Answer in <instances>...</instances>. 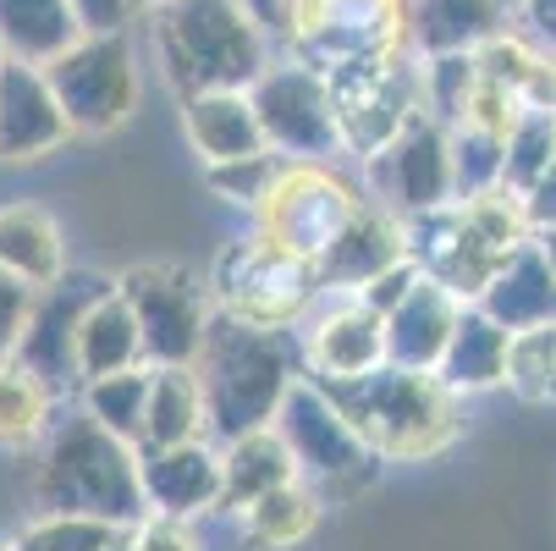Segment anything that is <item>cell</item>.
Listing matches in <instances>:
<instances>
[{
	"label": "cell",
	"instance_id": "27",
	"mask_svg": "<svg viewBox=\"0 0 556 551\" xmlns=\"http://www.w3.org/2000/svg\"><path fill=\"white\" fill-rule=\"evenodd\" d=\"M138 364H143L138 321L122 303V292L111 287L89 303L84 321H77V375L100 380V375H122V370H138Z\"/></svg>",
	"mask_w": 556,
	"mask_h": 551
},
{
	"label": "cell",
	"instance_id": "49",
	"mask_svg": "<svg viewBox=\"0 0 556 551\" xmlns=\"http://www.w3.org/2000/svg\"><path fill=\"white\" fill-rule=\"evenodd\" d=\"M105 551H138V540H132V535H127V529H122V535H116V540H111V546H105Z\"/></svg>",
	"mask_w": 556,
	"mask_h": 551
},
{
	"label": "cell",
	"instance_id": "10",
	"mask_svg": "<svg viewBox=\"0 0 556 551\" xmlns=\"http://www.w3.org/2000/svg\"><path fill=\"white\" fill-rule=\"evenodd\" d=\"M358 204L364 199L337 172H326L320 161H287L270 199L260 204V231L270 243H281L287 254L314 265L326 254V243L358 215Z\"/></svg>",
	"mask_w": 556,
	"mask_h": 551
},
{
	"label": "cell",
	"instance_id": "32",
	"mask_svg": "<svg viewBox=\"0 0 556 551\" xmlns=\"http://www.w3.org/2000/svg\"><path fill=\"white\" fill-rule=\"evenodd\" d=\"M143 403H149V364L89 380V419L127 447H138L143 436Z\"/></svg>",
	"mask_w": 556,
	"mask_h": 551
},
{
	"label": "cell",
	"instance_id": "20",
	"mask_svg": "<svg viewBox=\"0 0 556 551\" xmlns=\"http://www.w3.org/2000/svg\"><path fill=\"white\" fill-rule=\"evenodd\" d=\"M457 309L463 303L446 287L419 276L414 292L380 321L386 326V364H396V370H430L435 375V364L446 353V337L457 326Z\"/></svg>",
	"mask_w": 556,
	"mask_h": 551
},
{
	"label": "cell",
	"instance_id": "31",
	"mask_svg": "<svg viewBox=\"0 0 556 551\" xmlns=\"http://www.w3.org/2000/svg\"><path fill=\"white\" fill-rule=\"evenodd\" d=\"M55 391L23 364H0V447H34L50 425Z\"/></svg>",
	"mask_w": 556,
	"mask_h": 551
},
{
	"label": "cell",
	"instance_id": "17",
	"mask_svg": "<svg viewBox=\"0 0 556 551\" xmlns=\"http://www.w3.org/2000/svg\"><path fill=\"white\" fill-rule=\"evenodd\" d=\"M66 133L45 66L0 61V161H39Z\"/></svg>",
	"mask_w": 556,
	"mask_h": 551
},
{
	"label": "cell",
	"instance_id": "12",
	"mask_svg": "<svg viewBox=\"0 0 556 551\" xmlns=\"http://www.w3.org/2000/svg\"><path fill=\"white\" fill-rule=\"evenodd\" d=\"M116 292L138 321L143 364L149 370H166V364L188 370L199 342H204V326H210V303H204L199 281L177 265H138L122 276Z\"/></svg>",
	"mask_w": 556,
	"mask_h": 551
},
{
	"label": "cell",
	"instance_id": "1",
	"mask_svg": "<svg viewBox=\"0 0 556 551\" xmlns=\"http://www.w3.org/2000/svg\"><path fill=\"white\" fill-rule=\"evenodd\" d=\"M188 370L199 380V403H204V441L226 447L249 430L276 425V409L298 380V353L281 331L231 321V314H210L204 342Z\"/></svg>",
	"mask_w": 556,
	"mask_h": 551
},
{
	"label": "cell",
	"instance_id": "11",
	"mask_svg": "<svg viewBox=\"0 0 556 551\" xmlns=\"http://www.w3.org/2000/svg\"><path fill=\"white\" fill-rule=\"evenodd\" d=\"M249 105L260 116L265 149L292 154V161H326L331 149H342L337 116H331V89L326 72H314L303 61L265 66L249 84Z\"/></svg>",
	"mask_w": 556,
	"mask_h": 551
},
{
	"label": "cell",
	"instance_id": "52",
	"mask_svg": "<svg viewBox=\"0 0 556 551\" xmlns=\"http://www.w3.org/2000/svg\"><path fill=\"white\" fill-rule=\"evenodd\" d=\"M0 61H7V55H0Z\"/></svg>",
	"mask_w": 556,
	"mask_h": 551
},
{
	"label": "cell",
	"instance_id": "50",
	"mask_svg": "<svg viewBox=\"0 0 556 551\" xmlns=\"http://www.w3.org/2000/svg\"><path fill=\"white\" fill-rule=\"evenodd\" d=\"M132 7H161V0H132Z\"/></svg>",
	"mask_w": 556,
	"mask_h": 551
},
{
	"label": "cell",
	"instance_id": "33",
	"mask_svg": "<svg viewBox=\"0 0 556 551\" xmlns=\"http://www.w3.org/2000/svg\"><path fill=\"white\" fill-rule=\"evenodd\" d=\"M243 518H249V535L260 546H292L320 524V497H314L303 480H292V486L260 497L254 508H243Z\"/></svg>",
	"mask_w": 556,
	"mask_h": 551
},
{
	"label": "cell",
	"instance_id": "3",
	"mask_svg": "<svg viewBox=\"0 0 556 551\" xmlns=\"http://www.w3.org/2000/svg\"><path fill=\"white\" fill-rule=\"evenodd\" d=\"M34 497L45 513H77V518H100L116 529L143 524V486H138V452L100 430L89 414L66 419L34 475Z\"/></svg>",
	"mask_w": 556,
	"mask_h": 551
},
{
	"label": "cell",
	"instance_id": "15",
	"mask_svg": "<svg viewBox=\"0 0 556 551\" xmlns=\"http://www.w3.org/2000/svg\"><path fill=\"white\" fill-rule=\"evenodd\" d=\"M380 172H386V193L403 215H430L457 204V183H452V127H441L435 116H414L380 149Z\"/></svg>",
	"mask_w": 556,
	"mask_h": 551
},
{
	"label": "cell",
	"instance_id": "46",
	"mask_svg": "<svg viewBox=\"0 0 556 551\" xmlns=\"http://www.w3.org/2000/svg\"><path fill=\"white\" fill-rule=\"evenodd\" d=\"M523 17L534 23L540 45H545V50H556V0H523Z\"/></svg>",
	"mask_w": 556,
	"mask_h": 551
},
{
	"label": "cell",
	"instance_id": "4",
	"mask_svg": "<svg viewBox=\"0 0 556 551\" xmlns=\"http://www.w3.org/2000/svg\"><path fill=\"white\" fill-rule=\"evenodd\" d=\"M154 39L182 100L204 89H249L270 66L265 28L243 12V0H161Z\"/></svg>",
	"mask_w": 556,
	"mask_h": 551
},
{
	"label": "cell",
	"instance_id": "48",
	"mask_svg": "<svg viewBox=\"0 0 556 551\" xmlns=\"http://www.w3.org/2000/svg\"><path fill=\"white\" fill-rule=\"evenodd\" d=\"M534 243H540V254H545V260H551V271H556V226L534 231Z\"/></svg>",
	"mask_w": 556,
	"mask_h": 551
},
{
	"label": "cell",
	"instance_id": "23",
	"mask_svg": "<svg viewBox=\"0 0 556 551\" xmlns=\"http://www.w3.org/2000/svg\"><path fill=\"white\" fill-rule=\"evenodd\" d=\"M507 342L513 331H502L480 303H463L457 309V326L446 337V353L435 364V380L452 391H485V386H502L507 375Z\"/></svg>",
	"mask_w": 556,
	"mask_h": 551
},
{
	"label": "cell",
	"instance_id": "51",
	"mask_svg": "<svg viewBox=\"0 0 556 551\" xmlns=\"http://www.w3.org/2000/svg\"><path fill=\"white\" fill-rule=\"evenodd\" d=\"M0 551H7V546H0Z\"/></svg>",
	"mask_w": 556,
	"mask_h": 551
},
{
	"label": "cell",
	"instance_id": "39",
	"mask_svg": "<svg viewBox=\"0 0 556 551\" xmlns=\"http://www.w3.org/2000/svg\"><path fill=\"white\" fill-rule=\"evenodd\" d=\"M281 154H270V149H260V154H243V161H226V166H210V188L215 193H226L231 204H265L270 199V188H276V177H281Z\"/></svg>",
	"mask_w": 556,
	"mask_h": 551
},
{
	"label": "cell",
	"instance_id": "2",
	"mask_svg": "<svg viewBox=\"0 0 556 551\" xmlns=\"http://www.w3.org/2000/svg\"><path fill=\"white\" fill-rule=\"evenodd\" d=\"M375 458H425L457 436V398L430 370L380 364L353 380H314Z\"/></svg>",
	"mask_w": 556,
	"mask_h": 551
},
{
	"label": "cell",
	"instance_id": "5",
	"mask_svg": "<svg viewBox=\"0 0 556 551\" xmlns=\"http://www.w3.org/2000/svg\"><path fill=\"white\" fill-rule=\"evenodd\" d=\"M287 452H292V468L298 480H308L314 497H331V502H353L364 497L375 480H380V458L358 441V430L331 409V398L308 375L292 380V391L276 409V425H270Z\"/></svg>",
	"mask_w": 556,
	"mask_h": 551
},
{
	"label": "cell",
	"instance_id": "18",
	"mask_svg": "<svg viewBox=\"0 0 556 551\" xmlns=\"http://www.w3.org/2000/svg\"><path fill=\"white\" fill-rule=\"evenodd\" d=\"M396 260H408V238H403V221L375 210V204H358V215L326 243V254L314 260V276L320 287H348L358 292L364 281H375L380 271H391Z\"/></svg>",
	"mask_w": 556,
	"mask_h": 551
},
{
	"label": "cell",
	"instance_id": "26",
	"mask_svg": "<svg viewBox=\"0 0 556 551\" xmlns=\"http://www.w3.org/2000/svg\"><path fill=\"white\" fill-rule=\"evenodd\" d=\"M84 39L66 0H0V55L23 66H50Z\"/></svg>",
	"mask_w": 556,
	"mask_h": 551
},
{
	"label": "cell",
	"instance_id": "36",
	"mask_svg": "<svg viewBox=\"0 0 556 551\" xmlns=\"http://www.w3.org/2000/svg\"><path fill=\"white\" fill-rule=\"evenodd\" d=\"M473 84H480V66H473V55H425L419 66V95H425V116H435L441 127L463 122L468 111V95Z\"/></svg>",
	"mask_w": 556,
	"mask_h": 551
},
{
	"label": "cell",
	"instance_id": "40",
	"mask_svg": "<svg viewBox=\"0 0 556 551\" xmlns=\"http://www.w3.org/2000/svg\"><path fill=\"white\" fill-rule=\"evenodd\" d=\"M513 116H518V100H513L502 84L480 77V84H473V95H468L463 122H468V127H485V133H507V127H513ZM463 122H457V127H463Z\"/></svg>",
	"mask_w": 556,
	"mask_h": 551
},
{
	"label": "cell",
	"instance_id": "21",
	"mask_svg": "<svg viewBox=\"0 0 556 551\" xmlns=\"http://www.w3.org/2000/svg\"><path fill=\"white\" fill-rule=\"evenodd\" d=\"M502 331H534L556 326V271L540 254V243H523L502 260V271L485 281V292L473 298Z\"/></svg>",
	"mask_w": 556,
	"mask_h": 551
},
{
	"label": "cell",
	"instance_id": "9",
	"mask_svg": "<svg viewBox=\"0 0 556 551\" xmlns=\"http://www.w3.org/2000/svg\"><path fill=\"white\" fill-rule=\"evenodd\" d=\"M45 77L72 133H111L116 122H127L138 100V66L127 34H84L66 55L45 66Z\"/></svg>",
	"mask_w": 556,
	"mask_h": 551
},
{
	"label": "cell",
	"instance_id": "45",
	"mask_svg": "<svg viewBox=\"0 0 556 551\" xmlns=\"http://www.w3.org/2000/svg\"><path fill=\"white\" fill-rule=\"evenodd\" d=\"M523 210H529V226H534V231L556 226V154H551V166L540 172V183L523 193Z\"/></svg>",
	"mask_w": 556,
	"mask_h": 551
},
{
	"label": "cell",
	"instance_id": "35",
	"mask_svg": "<svg viewBox=\"0 0 556 551\" xmlns=\"http://www.w3.org/2000/svg\"><path fill=\"white\" fill-rule=\"evenodd\" d=\"M518 398L529 403H556V326L513 331L507 342V375H502Z\"/></svg>",
	"mask_w": 556,
	"mask_h": 551
},
{
	"label": "cell",
	"instance_id": "41",
	"mask_svg": "<svg viewBox=\"0 0 556 551\" xmlns=\"http://www.w3.org/2000/svg\"><path fill=\"white\" fill-rule=\"evenodd\" d=\"M414 281H419V271H414V260H396L391 271H380L375 281H364L353 298L369 309V314H380V321H386V314L396 309V303H403L408 292H414Z\"/></svg>",
	"mask_w": 556,
	"mask_h": 551
},
{
	"label": "cell",
	"instance_id": "25",
	"mask_svg": "<svg viewBox=\"0 0 556 551\" xmlns=\"http://www.w3.org/2000/svg\"><path fill=\"white\" fill-rule=\"evenodd\" d=\"M292 480H298V468L276 430H249L220 447V508H231V513L254 508L260 497H270Z\"/></svg>",
	"mask_w": 556,
	"mask_h": 551
},
{
	"label": "cell",
	"instance_id": "44",
	"mask_svg": "<svg viewBox=\"0 0 556 551\" xmlns=\"http://www.w3.org/2000/svg\"><path fill=\"white\" fill-rule=\"evenodd\" d=\"M132 540H138V551H199L193 535H188L177 518H143Z\"/></svg>",
	"mask_w": 556,
	"mask_h": 551
},
{
	"label": "cell",
	"instance_id": "19",
	"mask_svg": "<svg viewBox=\"0 0 556 551\" xmlns=\"http://www.w3.org/2000/svg\"><path fill=\"white\" fill-rule=\"evenodd\" d=\"M303 364H308V380H353V375H369L386 364V326L380 314H369L358 298L320 314L308 331V348H303Z\"/></svg>",
	"mask_w": 556,
	"mask_h": 551
},
{
	"label": "cell",
	"instance_id": "13",
	"mask_svg": "<svg viewBox=\"0 0 556 551\" xmlns=\"http://www.w3.org/2000/svg\"><path fill=\"white\" fill-rule=\"evenodd\" d=\"M100 292H111V281H100V276H61V281L39 287L28 303L12 364H23L50 391H66L77 380V321L89 314V303Z\"/></svg>",
	"mask_w": 556,
	"mask_h": 551
},
{
	"label": "cell",
	"instance_id": "28",
	"mask_svg": "<svg viewBox=\"0 0 556 551\" xmlns=\"http://www.w3.org/2000/svg\"><path fill=\"white\" fill-rule=\"evenodd\" d=\"M0 271L23 287L61 281V231L39 204H7L0 210Z\"/></svg>",
	"mask_w": 556,
	"mask_h": 551
},
{
	"label": "cell",
	"instance_id": "16",
	"mask_svg": "<svg viewBox=\"0 0 556 551\" xmlns=\"http://www.w3.org/2000/svg\"><path fill=\"white\" fill-rule=\"evenodd\" d=\"M138 452V486L154 518H199L220 508V447L182 441V447H132Z\"/></svg>",
	"mask_w": 556,
	"mask_h": 551
},
{
	"label": "cell",
	"instance_id": "24",
	"mask_svg": "<svg viewBox=\"0 0 556 551\" xmlns=\"http://www.w3.org/2000/svg\"><path fill=\"white\" fill-rule=\"evenodd\" d=\"M182 116H188V133L199 143V154L210 166H226V161H243V154H260L265 149V133H260V116L249 105V89H204V95H188L182 100Z\"/></svg>",
	"mask_w": 556,
	"mask_h": 551
},
{
	"label": "cell",
	"instance_id": "43",
	"mask_svg": "<svg viewBox=\"0 0 556 551\" xmlns=\"http://www.w3.org/2000/svg\"><path fill=\"white\" fill-rule=\"evenodd\" d=\"M72 17L84 23V34H122L132 0H66Z\"/></svg>",
	"mask_w": 556,
	"mask_h": 551
},
{
	"label": "cell",
	"instance_id": "37",
	"mask_svg": "<svg viewBox=\"0 0 556 551\" xmlns=\"http://www.w3.org/2000/svg\"><path fill=\"white\" fill-rule=\"evenodd\" d=\"M452 183H457V199L502 188V133L468 127V122L452 127Z\"/></svg>",
	"mask_w": 556,
	"mask_h": 551
},
{
	"label": "cell",
	"instance_id": "8",
	"mask_svg": "<svg viewBox=\"0 0 556 551\" xmlns=\"http://www.w3.org/2000/svg\"><path fill=\"white\" fill-rule=\"evenodd\" d=\"M314 276L308 260L287 254L281 243H270L265 231L249 243H231L215 265V292H220V314L231 321H249V326H265V331H287V321L308 309Z\"/></svg>",
	"mask_w": 556,
	"mask_h": 551
},
{
	"label": "cell",
	"instance_id": "47",
	"mask_svg": "<svg viewBox=\"0 0 556 551\" xmlns=\"http://www.w3.org/2000/svg\"><path fill=\"white\" fill-rule=\"evenodd\" d=\"M287 7H292V0H243V12H249L260 28H276V34H281V23H287Z\"/></svg>",
	"mask_w": 556,
	"mask_h": 551
},
{
	"label": "cell",
	"instance_id": "29",
	"mask_svg": "<svg viewBox=\"0 0 556 551\" xmlns=\"http://www.w3.org/2000/svg\"><path fill=\"white\" fill-rule=\"evenodd\" d=\"M204 441V403L193 370H149V403H143V436L138 447H182Z\"/></svg>",
	"mask_w": 556,
	"mask_h": 551
},
{
	"label": "cell",
	"instance_id": "34",
	"mask_svg": "<svg viewBox=\"0 0 556 551\" xmlns=\"http://www.w3.org/2000/svg\"><path fill=\"white\" fill-rule=\"evenodd\" d=\"M463 221L473 226V238L491 243L496 254H513L523 243H534V226H529V210L513 188H485V193H473V199H457Z\"/></svg>",
	"mask_w": 556,
	"mask_h": 551
},
{
	"label": "cell",
	"instance_id": "38",
	"mask_svg": "<svg viewBox=\"0 0 556 551\" xmlns=\"http://www.w3.org/2000/svg\"><path fill=\"white\" fill-rule=\"evenodd\" d=\"M122 529L100 524V518H77V513H45L39 524H28L7 551H105Z\"/></svg>",
	"mask_w": 556,
	"mask_h": 551
},
{
	"label": "cell",
	"instance_id": "7",
	"mask_svg": "<svg viewBox=\"0 0 556 551\" xmlns=\"http://www.w3.org/2000/svg\"><path fill=\"white\" fill-rule=\"evenodd\" d=\"M281 39L314 72L408 45V0H292Z\"/></svg>",
	"mask_w": 556,
	"mask_h": 551
},
{
	"label": "cell",
	"instance_id": "30",
	"mask_svg": "<svg viewBox=\"0 0 556 551\" xmlns=\"http://www.w3.org/2000/svg\"><path fill=\"white\" fill-rule=\"evenodd\" d=\"M556 154V111H534L518 105L513 127L502 133V188H513L518 199L540 183V172Z\"/></svg>",
	"mask_w": 556,
	"mask_h": 551
},
{
	"label": "cell",
	"instance_id": "14",
	"mask_svg": "<svg viewBox=\"0 0 556 551\" xmlns=\"http://www.w3.org/2000/svg\"><path fill=\"white\" fill-rule=\"evenodd\" d=\"M403 238H408V260L425 281L446 287L457 303H473L485 292V281L502 271L507 254H496L491 243L473 238V226L463 221L457 204L430 210V215H408L403 221Z\"/></svg>",
	"mask_w": 556,
	"mask_h": 551
},
{
	"label": "cell",
	"instance_id": "42",
	"mask_svg": "<svg viewBox=\"0 0 556 551\" xmlns=\"http://www.w3.org/2000/svg\"><path fill=\"white\" fill-rule=\"evenodd\" d=\"M28 303H34V287H23V281H12L7 271H0V364H12V353H17Z\"/></svg>",
	"mask_w": 556,
	"mask_h": 551
},
{
	"label": "cell",
	"instance_id": "6",
	"mask_svg": "<svg viewBox=\"0 0 556 551\" xmlns=\"http://www.w3.org/2000/svg\"><path fill=\"white\" fill-rule=\"evenodd\" d=\"M408 50L414 45H396L386 55H364V61H348V66H331L326 72L331 116H337V133H342L348 149L380 154L396 133H403L425 111L419 66H414Z\"/></svg>",
	"mask_w": 556,
	"mask_h": 551
},
{
	"label": "cell",
	"instance_id": "22",
	"mask_svg": "<svg viewBox=\"0 0 556 551\" xmlns=\"http://www.w3.org/2000/svg\"><path fill=\"white\" fill-rule=\"evenodd\" d=\"M507 34V0H408V45L425 55H473Z\"/></svg>",
	"mask_w": 556,
	"mask_h": 551
}]
</instances>
